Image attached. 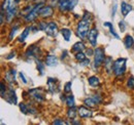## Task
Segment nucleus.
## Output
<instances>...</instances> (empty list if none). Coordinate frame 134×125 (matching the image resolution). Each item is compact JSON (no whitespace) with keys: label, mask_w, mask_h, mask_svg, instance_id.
Returning <instances> with one entry per match:
<instances>
[{"label":"nucleus","mask_w":134,"mask_h":125,"mask_svg":"<svg viewBox=\"0 0 134 125\" xmlns=\"http://www.w3.org/2000/svg\"><path fill=\"white\" fill-rule=\"evenodd\" d=\"M91 14L86 11L84 16L82 17V20L80 21L79 25H77V35L82 38L86 39L89 35L90 32V25H91Z\"/></svg>","instance_id":"f257e3e1"},{"label":"nucleus","mask_w":134,"mask_h":125,"mask_svg":"<svg viewBox=\"0 0 134 125\" xmlns=\"http://www.w3.org/2000/svg\"><path fill=\"white\" fill-rule=\"evenodd\" d=\"M126 59H118L116 62L114 63V73L116 76H122L125 71H126Z\"/></svg>","instance_id":"f03ea898"},{"label":"nucleus","mask_w":134,"mask_h":125,"mask_svg":"<svg viewBox=\"0 0 134 125\" xmlns=\"http://www.w3.org/2000/svg\"><path fill=\"white\" fill-rule=\"evenodd\" d=\"M95 58H94V67L95 68H99L101 65L105 61V53H104V49L101 47H97L94 51Z\"/></svg>","instance_id":"7ed1b4c3"},{"label":"nucleus","mask_w":134,"mask_h":125,"mask_svg":"<svg viewBox=\"0 0 134 125\" xmlns=\"http://www.w3.org/2000/svg\"><path fill=\"white\" fill-rule=\"evenodd\" d=\"M43 7V3H38L32 8V10L30 12H28L27 15H25V21L26 22H33L34 20H36V17L38 16L40 9Z\"/></svg>","instance_id":"20e7f679"},{"label":"nucleus","mask_w":134,"mask_h":125,"mask_svg":"<svg viewBox=\"0 0 134 125\" xmlns=\"http://www.w3.org/2000/svg\"><path fill=\"white\" fill-rule=\"evenodd\" d=\"M29 95L33 98L36 103H41L44 101V95H43V90L40 88H34L29 90Z\"/></svg>","instance_id":"39448f33"},{"label":"nucleus","mask_w":134,"mask_h":125,"mask_svg":"<svg viewBox=\"0 0 134 125\" xmlns=\"http://www.w3.org/2000/svg\"><path fill=\"white\" fill-rule=\"evenodd\" d=\"M46 33L51 36V37H55V36H57V34H58V26H57V24L55 23V22H50L49 24H48V26H47V29L44 30Z\"/></svg>","instance_id":"423d86ee"},{"label":"nucleus","mask_w":134,"mask_h":125,"mask_svg":"<svg viewBox=\"0 0 134 125\" xmlns=\"http://www.w3.org/2000/svg\"><path fill=\"white\" fill-rule=\"evenodd\" d=\"M97 36H98V31L96 28H93L90 30L89 35H88V39L93 47H96L97 45Z\"/></svg>","instance_id":"0eeeda50"},{"label":"nucleus","mask_w":134,"mask_h":125,"mask_svg":"<svg viewBox=\"0 0 134 125\" xmlns=\"http://www.w3.org/2000/svg\"><path fill=\"white\" fill-rule=\"evenodd\" d=\"M5 101L6 102H8L9 104H14V105H17V95H16V92H15V90L10 87L9 89H8V91L6 92V95H5Z\"/></svg>","instance_id":"6e6552de"},{"label":"nucleus","mask_w":134,"mask_h":125,"mask_svg":"<svg viewBox=\"0 0 134 125\" xmlns=\"http://www.w3.org/2000/svg\"><path fill=\"white\" fill-rule=\"evenodd\" d=\"M53 14H54V9H53V7L51 6V5H46V6H43L41 9H40V12H39V16H41V17H50V16H53Z\"/></svg>","instance_id":"1a4fd4ad"},{"label":"nucleus","mask_w":134,"mask_h":125,"mask_svg":"<svg viewBox=\"0 0 134 125\" xmlns=\"http://www.w3.org/2000/svg\"><path fill=\"white\" fill-rule=\"evenodd\" d=\"M48 86H49V90L52 93H55L59 90V85H58V81L57 79L49 78L48 79Z\"/></svg>","instance_id":"9d476101"},{"label":"nucleus","mask_w":134,"mask_h":125,"mask_svg":"<svg viewBox=\"0 0 134 125\" xmlns=\"http://www.w3.org/2000/svg\"><path fill=\"white\" fill-rule=\"evenodd\" d=\"M16 14H17V7L15 6V3H14V4H12V5L9 6V8L6 10V20H7L8 23H10V22L13 21V18L15 17Z\"/></svg>","instance_id":"9b49d317"},{"label":"nucleus","mask_w":134,"mask_h":125,"mask_svg":"<svg viewBox=\"0 0 134 125\" xmlns=\"http://www.w3.org/2000/svg\"><path fill=\"white\" fill-rule=\"evenodd\" d=\"M26 55H27V57H30V58H35V57H37V55H40V50H39L38 47L31 46V47H29V49L27 50Z\"/></svg>","instance_id":"f8f14e48"},{"label":"nucleus","mask_w":134,"mask_h":125,"mask_svg":"<svg viewBox=\"0 0 134 125\" xmlns=\"http://www.w3.org/2000/svg\"><path fill=\"white\" fill-rule=\"evenodd\" d=\"M46 65L49 66V67H55L58 65V59L56 55H53V54H49L46 59Z\"/></svg>","instance_id":"ddd939ff"},{"label":"nucleus","mask_w":134,"mask_h":125,"mask_svg":"<svg viewBox=\"0 0 134 125\" xmlns=\"http://www.w3.org/2000/svg\"><path fill=\"white\" fill-rule=\"evenodd\" d=\"M132 10V6L128 3H126L125 1H123L121 3V11H122V15L124 16H126L130 11Z\"/></svg>","instance_id":"4468645a"},{"label":"nucleus","mask_w":134,"mask_h":125,"mask_svg":"<svg viewBox=\"0 0 134 125\" xmlns=\"http://www.w3.org/2000/svg\"><path fill=\"white\" fill-rule=\"evenodd\" d=\"M77 111H79L80 117H82V118H90L92 116V112L85 107H80V109Z\"/></svg>","instance_id":"2eb2a0df"},{"label":"nucleus","mask_w":134,"mask_h":125,"mask_svg":"<svg viewBox=\"0 0 134 125\" xmlns=\"http://www.w3.org/2000/svg\"><path fill=\"white\" fill-rule=\"evenodd\" d=\"M4 78H5V80L8 83L15 82V80H16V70H9V71H7L6 74H5V76H4Z\"/></svg>","instance_id":"dca6fc26"},{"label":"nucleus","mask_w":134,"mask_h":125,"mask_svg":"<svg viewBox=\"0 0 134 125\" xmlns=\"http://www.w3.org/2000/svg\"><path fill=\"white\" fill-rule=\"evenodd\" d=\"M104 67L107 71V73L109 74L110 71H114V64H113V59L111 57H107L104 61Z\"/></svg>","instance_id":"f3484780"},{"label":"nucleus","mask_w":134,"mask_h":125,"mask_svg":"<svg viewBox=\"0 0 134 125\" xmlns=\"http://www.w3.org/2000/svg\"><path fill=\"white\" fill-rule=\"evenodd\" d=\"M124 45L126 46L127 49H132L134 47V39L132 38V36L130 35H127L125 37V40H124Z\"/></svg>","instance_id":"a211bd4d"},{"label":"nucleus","mask_w":134,"mask_h":125,"mask_svg":"<svg viewBox=\"0 0 134 125\" xmlns=\"http://www.w3.org/2000/svg\"><path fill=\"white\" fill-rule=\"evenodd\" d=\"M68 3H69V0H59L58 6H59L60 11H66V10H68Z\"/></svg>","instance_id":"6ab92c4d"},{"label":"nucleus","mask_w":134,"mask_h":125,"mask_svg":"<svg viewBox=\"0 0 134 125\" xmlns=\"http://www.w3.org/2000/svg\"><path fill=\"white\" fill-rule=\"evenodd\" d=\"M31 29H32V27H27V28H25V30L23 31V33L21 34V36H20V38H19V42H24V41H25V39L28 37L29 32H30Z\"/></svg>","instance_id":"aec40b11"},{"label":"nucleus","mask_w":134,"mask_h":125,"mask_svg":"<svg viewBox=\"0 0 134 125\" xmlns=\"http://www.w3.org/2000/svg\"><path fill=\"white\" fill-rule=\"evenodd\" d=\"M77 114H79V111H76L74 107H71V108H69L68 112H67V117L69 119H74Z\"/></svg>","instance_id":"412c9836"},{"label":"nucleus","mask_w":134,"mask_h":125,"mask_svg":"<svg viewBox=\"0 0 134 125\" xmlns=\"http://www.w3.org/2000/svg\"><path fill=\"white\" fill-rule=\"evenodd\" d=\"M84 49H85V44L82 41L76 42L73 45V47H72V51H74V52H80V51H83Z\"/></svg>","instance_id":"4be33fe9"},{"label":"nucleus","mask_w":134,"mask_h":125,"mask_svg":"<svg viewBox=\"0 0 134 125\" xmlns=\"http://www.w3.org/2000/svg\"><path fill=\"white\" fill-rule=\"evenodd\" d=\"M61 34L63 35V38H64L66 41H69L72 33H71V30H69V29H67V28H63V29H61Z\"/></svg>","instance_id":"5701e85b"},{"label":"nucleus","mask_w":134,"mask_h":125,"mask_svg":"<svg viewBox=\"0 0 134 125\" xmlns=\"http://www.w3.org/2000/svg\"><path fill=\"white\" fill-rule=\"evenodd\" d=\"M89 84L91 86H93V87H96V86H98L100 84V80L96 76H92V77L89 78Z\"/></svg>","instance_id":"b1692460"},{"label":"nucleus","mask_w":134,"mask_h":125,"mask_svg":"<svg viewBox=\"0 0 134 125\" xmlns=\"http://www.w3.org/2000/svg\"><path fill=\"white\" fill-rule=\"evenodd\" d=\"M84 104L86 105V106L90 107V108H93V107L96 106V102L94 101L93 97H87V98L84 101Z\"/></svg>","instance_id":"393cba45"},{"label":"nucleus","mask_w":134,"mask_h":125,"mask_svg":"<svg viewBox=\"0 0 134 125\" xmlns=\"http://www.w3.org/2000/svg\"><path fill=\"white\" fill-rule=\"evenodd\" d=\"M103 26H104V27H108V28H109V32H110V34H113V36H114L115 38L119 39V35L115 32V29H114V27H113L111 23H104V24H103Z\"/></svg>","instance_id":"a878e982"},{"label":"nucleus","mask_w":134,"mask_h":125,"mask_svg":"<svg viewBox=\"0 0 134 125\" xmlns=\"http://www.w3.org/2000/svg\"><path fill=\"white\" fill-rule=\"evenodd\" d=\"M66 105L68 106V108H71V107H74L75 103H74V97L73 95H68L66 97Z\"/></svg>","instance_id":"bb28decb"},{"label":"nucleus","mask_w":134,"mask_h":125,"mask_svg":"<svg viewBox=\"0 0 134 125\" xmlns=\"http://www.w3.org/2000/svg\"><path fill=\"white\" fill-rule=\"evenodd\" d=\"M13 4V0H4L3 1V4L1 6V10H7L9 8V6Z\"/></svg>","instance_id":"cd10ccee"},{"label":"nucleus","mask_w":134,"mask_h":125,"mask_svg":"<svg viewBox=\"0 0 134 125\" xmlns=\"http://www.w3.org/2000/svg\"><path fill=\"white\" fill-rule=\"evenodd\" d=\"M75 59H76V61H79V62H83V61L86 60V54L83 53L82 51L76 52V54H75Z\"/></svg>","instance_id":"c85d7f7f"},{"label":"nucleus","mask_w":134,"mask_h":125,"mask_svg":"<svg viewBox=\"0 0 134 125\" xmlns=\"http://www.w3.org/2000/svg\"><path fill=\"white\" fill-rule=\"evenodd\" d=\"M37 70L39 71L40 75H43L44 74V65L40 61H37Z\"/></svg>","instance_id":"c756f323"},{"label":"nucleus","mask_w":134,"mask_h":125,"mask_svg":"<svg viewBox=\"0 0 134 125\" xmlns=\"http://www.w3.org/2000/svg\"><path fill=\"white\" fill-rule=\"evenodd\" d=\"M79 0H69V3H68V10H72L75 5L77 4Z\"/></svg>","instance_id":"7c9ffc66"},{"label":"nucleus","mask_w":134,"mask_h":125,"mask_svg":"<svg viewBox=\"0 0 134 125\" xmlns=\"http://www.w3.org/2000/svg\"><path fill=\"white\" fill-rule=\"evenodd\" d=\"M20 110L22 111L23 114H27V113H28V106L25 105L24 103H21V104H20Z\"/></svg>","instance_id":"2f4dec72"},{"label":"nucleus","mask_w":134,"mask_h":125,"mask_svg":"<svg viewBox=\"0 0 134 125\" xmlns=\"http://www.w3.org/2000/svg\"><path fill=\"white\" fill-rule=\"evenodd\" d=\"M6 87H5V85H4V83L3 82H1V97L2 98H4L5 97V95H6Z\"/></svg>","instance_id":"473e14b6"},{"label":"nucleus","mask_w":134,"mask_h":125,"mask_svg":"<svg viewBox=\"0 0 134 125\" xmlns=\"http://www.w3.org/2000/svg\"><path fill=\"white\" fill-rule=\"evenodd\" d=\"M18 29H19V26H15L13 29H12V31H10V34H9V39L12 40L13 39V37L16 35V33H17Z\"/></svg>","instance_id":"72a5a7b5"},{"label":"nucleus","mask_w":134,"mask_h":125,"mask_svg":"<svg viewBox=\"0 0 134 125\" xmlns=\"http://www.w3.org/2000/svg\"><path fill=\"white\" fill-rule=\"evenodd\" d=\"M127 86H128L129 88H134V77H130V78L128 79Z\"/></svg>","instance_id":"f704fd0d"},{"label":"nucleus","mask_w":134,"mask_h":125,"mask_svg":"<svg viewBox=\"0 0 134 125\" xmlns=\"http://www.w3.org/2000/svg\"><path fill=\"white\" fill-rule=\"evenodd\" d=\"M71 85H72V83L70 81L67 82L66 84H65V87H64V91L65 92H70L71 91Z\"/></svg>","instance_id":"c9c22d12"},{"label":"nucleus","mask_w":134,"mask_h":125,"mask_svg":"<svg viewBox=\"0 0 134 125\" xmlns=\"http://www.w3.org/2000/svg\"><path fill=\"white\" fill-rule=\"evenodd\" d=\"M92 97L94 98V101L96 102V104H100L101 102H102V98H101V97L99 96V95H98V94H95V95H93Z\"/></svg>","instance_id":"e433bc0d"},{"label":"nucleus","mask_w":134,"mask_h":125,"mask_svg":"<svg viewBox=\"0 0 134 125\" xmlns=\"http://www.w3.org/2000/svg\"><path fill=\"white\" fill-rule=\"evenodd\" d=\"M119 27H120V29H121V31H122V32L125 31V29H126V25H125V22H124V21H121V22L119 23Z\"/></svg>","instance_id":"4c0bfd02"},{"label":"nucleus","mask_w":134,"mask_h":125,"mask_svg":"<svg viewBox=\"0 0 134 125\" xmlns=\"http://www.w3.org/2000/svg\"><path fill=\"white\" fill-rule=\"evenodd\" d=\"M65 122L63 121V120H61V119H56L54 122H53V124H64Z\"/></svg>","instance_id":"58836bf2"},{"label":"nucleus","mask_w":134,"mask_h":125,"mask_svg":"<svg viewBox=\"0 0 134 125\" xmlns=\"http://www.w3.org/2000/svg\"><path fill=\"white\" fill-rule=\"evenodd\" d=\"M19 76H20V78L22 79V81H23V82H24V83H25V84H26V83H27V79L25 78V76H24V74H23V73H22V72H21V73H20V74H19Z\"/></svg>","instance_id":"ea45409f"},{"label":"nucleus","mask_w":134,"mask_h":125,"mask_svg":"<svg viewBox=\"0 0 134 125\" xmlns=\"http://www.w3.org/2000/svg\"><path fill=\"white\" fill-rule=\"evenodd\" d=\"M89 64H90V61H89V60H85V61H83V64H82V65H84V66H89Z\"/></svg>","instance_id":"a19ab883"},{"label":"nucleus","mask_w":134,"mask_h":125,"mask_svg":"<svg viewBox=\"0 0 134 125\" xmlns=\"http://www.w3.org/2000/svg\"><path fill=\"white\" fill-rule=\"evenodd\" d=\"M93 53H94V52H93L92 49H88V50H87V54H88V55H93Z\"/></svg>","instance_id":"79ce46f5"},{"label":"nucleus","mask_w":134,"mask_h":125,"mask_svg":"<svg viewBox=\"0 0 134 125\" xmlns=\"http://www.w3.org/2000/svg\"><path fill=\"white\" fill-rule=\"evenodd\" d=\"M15 54H16V52H12V53H10V55H8L6 59H7V60H9V59H12L13 57H15Z\"/></svg>","instance_id":"37998d69"},{"label":"nucleus","mask_w":134,"mask_h":125,"mask_svg":"<svg viewBox=\"0 0 134 125\" xmlns=\"http://www.w3.org/2000/svg\"><path fill=\"white\" fill-rule=\"evenodd\" d=\"M66 54H67V51H64V52H63V54H62V59H64V58L66 57Z\"/></svg>","instance_id":"c03bdc74"},{"label":"nucleus","mask_w":134,"mask_h":125,"mask_svg":"<svg viewBox=\"0 0 134 125\" xmlns=\"http://www.w3.org/2000/svg\"><path fill=\"white\" fill-rule=\"evenodd\" d=\"M72 124H80V122H79V121H73Z\"/></svg>","instance_id":"a18cd8bd"},{"label":"nucleus","mask_w":134,"mask_h":125,"mask_svg":"<svg viewBox=\"0 0 134 125\" xmlns=\"http://www.w3.org/2000/svg\"><path fill=\"white\" fill-rule=\"evenodd\" d=\"M58 0H52V3H54V2H57Z\"/></svg>","instance_id":"49530a36"}]
</instances>
